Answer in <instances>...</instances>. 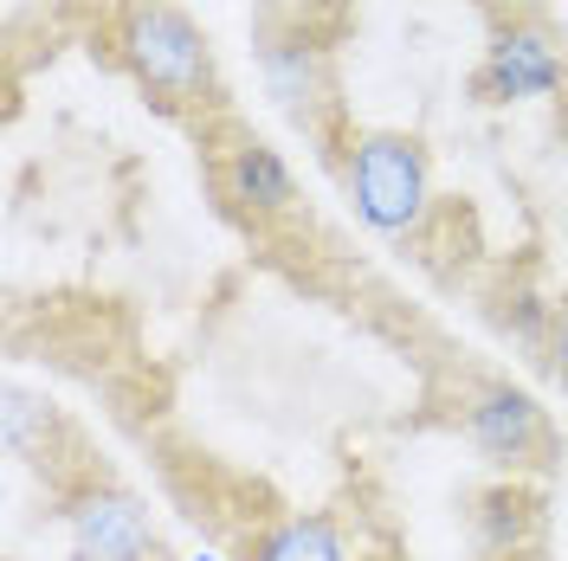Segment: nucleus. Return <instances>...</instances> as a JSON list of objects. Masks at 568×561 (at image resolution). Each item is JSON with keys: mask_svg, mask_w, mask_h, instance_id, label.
<instances>
[{"mask_svg": "<svg viewBox=\"0 0 568 561\" xmlns=\"http://www.w3.org/2000/svg\"><path fill=\"white\" fill-rule=\"evenodd\" d=\"M343 187L355 201V220L382 239H414L433 213V162L426 142L407 130H362L343 155Z\"/></svg>", "mask_w": 568, "mask_h": 561, "instance_id": "nucleus-1", "label": "nucleus"}, {"mask_svg": "<svg viewBox=\"0 0 568 561\" xmlns=\"http://www.w3.org/2000/svg\"><path fill=\"white\" fill-rule=\"evenodd\" d=\"M116 59L162 104H201L213 91L207 33H201L194 13H181L175 0H123V13H116Z\"/></svg>", "mask_w": 568, "mask_h": 561, "instance_id": "nucleus-2", "label": "nucleus"}, {"mask_svg": "<svg viewBox=\"0 0 568 561\" xmlns=\"http://www.w3.org/2000/svg\"><path fill=\"white\" fill-rule=\"evenodd\" d=\"M459 426H465V439L491 458V465H504L510 478H549L556 458H562V432L549 420V407H536L530 394L510 387V381L471 387Z\"/></svg>", "mask_w": 568, "mask_h": 561, "instance_id": "nucleus-3", "label": "nucleus"}, {"mask_svg": "<svg viewBox=\"0 0 568 561\" xmlns=\"http://www.w3.org/2000/svg\"><path fill=\"white\" fill-rule=\"evenodd\" d=\"M71 523V561H155V529L130 491L91 484L65 510Z\"/></svg>", "mask_w": 568, "mask_h": 561, "instance_id": "nucleus-4", "label": "nucleus"}, {"mask_svg": "<svg viewBox=\"0 0 568 561\" xmlns=\"http://www.w3.org/2000/svg\"><path fill=\"white\" fill-rule=\"evenodd\" d=\"M471 91L485 104H517V98H549L562 91V45L542 27H504L485 52V65L471 71Z\"/></svg>", "mask_w": 568, "mask_h": 561, "instance_id": "nucleus-5", "label": "nucleus"}, {"mask_svg": "<svg viewBox=\"0 0 568 561\" xmlns=\"http://www.w3.org/2000/svg\"><path fill=\"white\" fill-rule=\"evenodd\" d=\"M220 181H226V194L240 201L246 213H284L297 201V181L284 169V155L272 142L258 136H240L226 155H220Z\"/></svg>", "mask_w": 568, "mask_h": 561, "instance_id": "nucleus-6", "label": "nucleus"}, {"mask_svg": "<svg viewBox=\"0 0 568 561\" xmlns=\"http://www.w3.org/2000/svg\"><path fill=\"white\" fill-rule=\"evenodd\" d=\"M252 561H349V542H343L336 517L297 510V517H278L252 542Z\"/></svg>", "mask_w": 568, "mask_h": 561, "instance_id": "nucleus-7", "label": "nucleus"}, {"mask_svg": "<svg viewBox=\"0 0 568 561\" xmlns=\"http://www.w3.org/2000/svg\"><path fill=\"white\" fill-rule=\"evenodd\" d=\"M536 536V497L510 478V484H497V491L478 497V542H485V555L510 561L524 542Z\"/></svg>", "mask_w": 568, "mask_h": 561, "instance_id": "nucleus-8", "label": "nucleus"}, {"mask_svg": "<svg viewBox=\"0 0 568 561\" xmlns=\"http://www.w3.org/2000/svg\"><path fill=\"white\" fill-rule=\"evenodd\" d=\"M542 349H549V375H556V387L568 394V290L549 304V336H542Z\"/></svg>", "mask_w": 568, "mask_h": 561, "instance_id": "nucleus-9", "label": "nucleus"}, {"mask_svg": "<svg viewBox=\"0 0 568 561\" xmlns=\"http://www.w3.org/2000/svg\"><path fill=\"white\" fill-rule=\"evenodd\" d=\"M187 561H220V555H207V549H201V555H187Z\"/></svg>", "mask_w": 568, "mask_h": 561, "instance_id": "nucleus-10", "label": "nucleus"}]
</instances>
